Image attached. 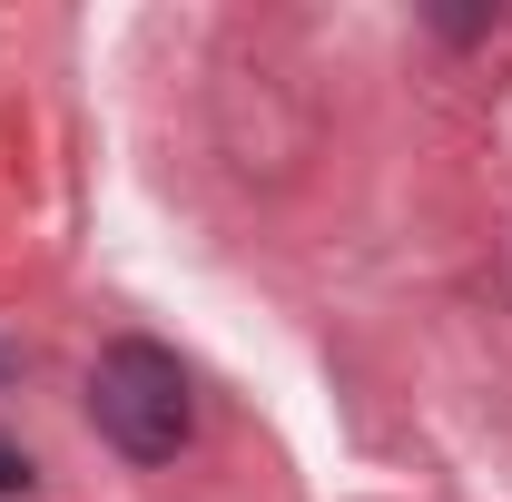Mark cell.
<instances>
[{"label":"cell","instance_id":"2","mask_svg":"<svg viewBox=\"0 0 512 502\" xmlns=\"http://www.w3.org/2000/svg\"><path fill=\"white\" fill-rule=\"evenodd\" d=\"M20 483H30V463H20V453L0 443V493H20Z\"/></svg>","mask_w":512,"mask_h":502},{"label":"cell","instance_id":"1","mask_svg":"<svg viewBox=\"0 0 512 502\" xmlns=\"http://www.w3.org/2000/svg\"><path fill=\"white\" fill-rule=\"evenodd\" d=\"M89 424L119 443L128 463H178L188 434H197L188 365H178L168 345H148V335L99 345V365H89Z\"/></svg>","mask_w":512,"mask_h":502}]
</instances>
